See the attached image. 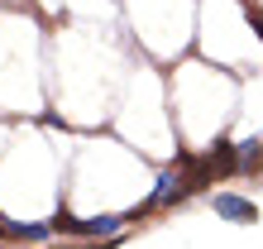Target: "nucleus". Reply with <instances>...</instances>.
I'll return each mask as SVG.
<instances>
[{
	"instance_id": "4",
	"label": "nucleus",
	"mask_w": 263,
	"mask_h": 249,
	"mask_svg": "<svg viewBox=\"0 0 263 249\" xmlns=\"http://www.w3.org/2000/svg\"><path fill=\"white\" fill-rule=\"evenodd\" d=\"M235 158H239V173L263 168V139H244V144H235Z\"/></svg>"
},
{
	"instance_id": "5",
	"label": "nucleus",
	"mask_w": 263,
	"mask_h": 249,
	"mask_svg": "<svg viewBox=\"0 0 263 249\" xmlns=\"http://www.w3.org/2000/svg\"><path fill=\"white\" fill-rule=\"evenodd\" d=\"M244 14H249V24H254V29H258V39H263V14H258V10H254V5H244Z\"/></svg>"
},
{
	"instance_id": "6",
	"label": "nucleus",
	"mask_w": 263,
	"mask_h": 249,
	"mask_svg": "<svg viewBox=\"0 0 263 249\" xmlns=\"http://www.w3.org/2000/svg\"><path fill=\"white\" fill-rule=\"evenodd\" d=\"M0 249H5V240H0Z\"/></svg>"
},
{
	"instance_id": "3",
	"label": "nucleus",
	"mask_w": 263,
	"mask_h": 249,
	"mask_svg": "<svg viewBox=\"0 0 263 249\" xmlns=\"http://www.w3.org/2000/svg\"><path fill=\"white\" fill-rule=\"evenodd\" d=\"M215 211H220L225 221H239V225H254L258 221V206H254V201H244V197H235V192H220V197H215Z\"/></svg>"
},
{
	"instance_id": "1",
	"label": "nucleus",
	"mask_w": 263,
	"mask_h": 249,
	"mask_svg": "<svg viewBox=\"0 0 263 249\" xmlns=\"http://www.w3.org/2000/svg\"><path fill=\"white\" fill-rule=\"evenodd\" d=\"M125 221H129V216H91V221H77V216L58 211L53 230H63V235H86V240H115Z\"/></svg>"
},
{
	"instance_id": "2",
	"label": "nucleus",
	"mask_w": 263,
	"mask_h": 249,
	"mask_svg": "<svg viewBox=\"0 0 263 249\" xmlns=\"http://www.w3.org/2000/svg\"><path fill=\"white\" fill-rule=\"evenodd\" d=\"M187 192H192V182L182 177V168H167V173L158 177V187H153V192H148V201H144V206H134V211H129V221H139V216H144V211L173 206V201H177V197H187Z\"/></svg>"
}]
</instances>
